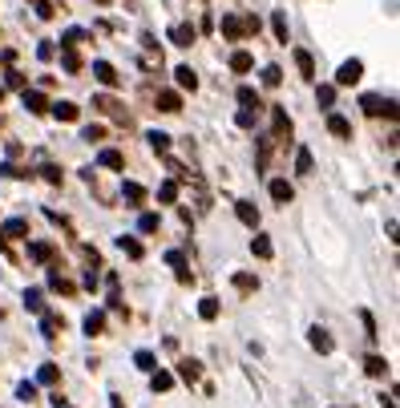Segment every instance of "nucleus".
I'll list each match as a JSON object with an SVG mask.
<instances>
[{
	"mask_svg": "<svg viewBox=\"0 0 400 408\" xmlns=\"http://www.w3.org/2000/svg\"><path fill=\"white\" fill-rule=\"evenodd\" d=\"M360 109L368 118H397V101L392 97H380V94H364L360 97Z\"/></svg>",
	"mask_w": 400,
	"mask_h": 408,
	"instance_id": "obj_1",
	"label": "nucleus"
},
{
	"mask_svg": "<svg viewBox=\"0 0 400 408\" xmlns=\"http://www.w3.org/2000/svg\"><path fill=\"white\" fill-rule=\"evenodd\" d=\"M223 37H231V41H238L243 33H259V21L255 17H223Z\"/></svg>",
	"mask_w": 400,
	"mask_h": 408,
	"instance_id": "obj_2",
	"label": "nucleus"
},
{
	"mask_svg": "<svg viewBox=\"0 0 400 408\" xmlns=\"http://www.w3.org/2000/svg\"><path fill=\"white\" fill-rule=\"evenodd\" d=\"M360 77H364V61H344V65H340V73H336V85H356V81H360Z\"/></svg>",
	"mask_w": 400,
	"mask_h": 408,
	"instance_id": "obj_3",
	"label": "nucleus"
},
{
	"mask_svg": "<svg viewBox=\"0 0 400 408\" xmlns=\"http://www.w3.org/2000/svg\"><path fill=\"white\" fill-rule=\"evenodd\" d=\"M307 344H311V348H315L320 356H328L331 348H336V344H331V336H328V328H320V323H315V328L307 332Z\"/></svg>",
	"mask_w": 400,
	"mask_h": 408,
	"instance_id": "obj_4",
	"label": "nucleus"
},
{
	"mask_svg": "<svg viewBox=\"0 0 400 408\" xmlns=\"http://www.w3.org/2000/svg\"><path fill=\"white\" fill-rule=\"evenodd\" d=\"M194 37H198V33H194V24H174V28H170V41H174L178 48H190V45H194Z\"/></svg>",
	"mask_w": 400,
	"mask_h": 408,
	"instance_id": "obj_5",
	"label": "nucleus"
},
{
	"mask_svg": "<svg viewBox=\"0 0 400 408\" xmlns=\"http://www.w3.org/2000/svg\"><path fill=\"white\" fill-rule=\"evenodd\" d=\"M158 109H162V114H182V94L162 89V94H158Z\"/></svg>",
	"mask_w": 400,
	"mask_h": 408,
	"instance_id": "obj_6",
	"label": "nucleus"
},
{
	"mask_svg": "<svg viewBox=\"0 0 400 408\" xmlns=\"http://www.w3.org/2000/svg\"><path fill=\"white\" fill-rule=\"evenodd\" d=\"M94 77L101 81V85H110V89H114V85L121 81V77H118V69H114L110 61H97V65H94Z\"/></svg>",
	"mask_w": 400,
	"mask_h": 408,
	"instance_id": "obj_7",
	"label": "nucleus"
},
{
	"mask_svg": "<svg viewBox=\"0 0 400 408\" xmlns=\"http://www.w3.org/2000/svg\"><path fill=\"white\" fill-rule=\"evenodd\" d=\"M174 81H178V89H190V94L198 89V73L190 69V65H178V69H174Z\"/></svg>",
	"mask_w": 400,
	"mask_h": 408,
	"instance_id": "obj_8",
	"label": "nucleus"
},
{
	"mask_svg": "<svg viewBox=\"0 0 400 408\" xmlns=\"http://www.w3.org/2000/svg\"><path fill=\"white\" fill-rule=\"evenodd\" d=\"M28 235V222L24 218H8L4 227H0V239H24Z\"/></svg>",
	"mask_w": 400,
	"mask_h": 408,
	"instance_id": "obj_9",
	"label": "nucleus"
},
{
	"mask_svg": "<svg viewBox=\"0 0 400 408\" xmlns=\"http://www.w3.org/2000/svg\"><path fill=\"white\" fill-rule=\"evenodd\" d=\"M235 215L243 227H259V211H255V202H235Z\"/></svg>",
	"mask_w": 400,
	"mask_h": 408,
	"instance_id": "obj_10",
	"label": "nucleus"
},
{
	"mask_svg": "<svg viewBox=\"0 0 400 408\" xmlns=\"http://www.w3.org/2000/svg\"><path fill=\"white\" fill-rule=\"evenodd\" d=\"M166 263L178 271V283H190V267H186V259H182V251H166Z\"/></svg>",
	"mask_w": 400,
	"mask_h": 408,
	"instance_id": "obj_11",
	"label": "nucleus"
},
{
	"mask_svg": "<svg viewBox=\"0 0 400 408\" xmlns=\"http://www.w3.org/2000/svg\"><path fill=\"white\" fill-rule=\"evenodd\" d=\"M328 130L336 134V138H352V121L344 118V114H331V118H328Z\"/></svg>",
	"mask_w": 400,
	"mask_h": 408,
	"instance_id": "obj_12",
	"label": "nucleus"
},
{
	"mask_svg": "<svg viewBox=\"0 0 400 408\" xmlns=\"http://www.w3.org/2000/svg\"><path fill=\"white\" fill-rule=\"evenodd\" d=\"M24 109H28V114H45V109H49V97L37 94V89H33V94L24 89Z\"/></svg>",
	"mask_w": 400,
	"mask_h": 408,
	"instance_id": "obj_13",
	"label": "nucleus"
},
{
	"mask_svg": "<svg viewBox=\"0 0 400 408\" xmlns=\"http://www.w3.org/2000/svg\"><path fill=\"white\" fill-rule=\"evenodd\" d=\"M121 198H125L130 206H141V202H146V186H138V182H125V186H121Z\"/></svg>",
	"mask_w": 400,
	"mask_h": 408,
	"instance_id": "obj_14",
	"label": "nucleus"
},
{
	"mask_svg": "<svg viewBox=\"0 0 400 408\" xmlns=\"http://www.w3.org/2000/svg\"><path fill=\"white\" fill-rule=\"evenodd\" d=\"M251 255H255V259H271V255H275L271 239H267V235H255V239H251Z\"/></svg>",
	"mask_w": 400,
	"mask_h": 408,
	"instance_id": "obj_15",
	"label": "nucleus"
},
{
	"mask_svg": "<svg viewBox=\"0 0 400 408\" xmlns=\"http://www.w3.org/2000/svg\"><path fill=\"white\" fill-rule=\"evenodd\" d=\"M97 162H101L105 170H125V158H121L118 150H101V154H97Z\"/></svg>",
	"mask_w": 400,
	"mask_h": 408,
	"instance_id": "obj_16",
	"label": "nucleus"
},
{
	"mask_svg": "<svg viewBox=\"0 0 400 408\" xmlns=\"http://www.w3.org/2000/svg\"><path fill=\"white\" fill-rule=\"evenodd\" d=\"M178 376H182L186 384H194V380L202 376V364H198V360H182V364H178Z\"/></svg>",
	"mask_w": 400,
	"mask_h": 408,
	"instance_id": "obj_17",
	"label": "nucleus"
},
{
	"mask_svg": "<svg viewBox=\"0 0 400 408\" xmlns=\"http://www.w3.org/2000/svg\"><path fill=\"white\" fill-rule=\"evenodd\" d=\"M295 65H299V73H304L307 81L315 77V61H311V53H307V48H295Z\"/></svg>",
	"mask_w": 400,
	"mask_h": 408,
	"instance_id": "obj_18",
	"label": "nucleus"
},
{
	"mask_svg": "<svg viewBox=\"0 0 400 408\" xmlns=\"http://www.w3.org/2000/svg\"><path fill=\"white\" fill-rule=\"evenodd\" d=\"M271 198H275V202H291V198H295V190H291V182H283V178H275V182H271Z\"/></svg>",
	"mask_w": 400,
	"mask_h": 408,
	"instance_id": "obj_19",
	"label": "nucleus"
},
{
	"mask_svg": "<svg viewBox=\"0 0 400 408\" xmlns=\"http://www.w3.org/2000/svg\"><path fill=\"white\" fill-rule=\"evenodd\" d=\"M364 372H368V376H388V360H384V356H368V360H364Z\"/></svg>",
	"mask_w": 400,
	"mask_h": 408,
	"instance_id": "obj_20",
	"label": "nucleus"
},
{
	"mask_svg": "<svg viewBox=\"0 0 400 408\" xmlns=\"http://www.w3.org/2000/svg\"><path fill=\"white\" fill-rule=\"evenodd\" d=\"M198 315L211 323V319H218V299L214 295H207V299H198Z\"/></svg>",
	"mask_w": 400,
	"mask_h": 408,
	"instance_id": "obj_21",
	"label": "nucleus"
},
{
	"mask_svg": "<svg viewBox=\"0 0 400 408\" xmlns=\"http://www.w3.org/2000/svg\"><path fill=\"white\" fill-rule=\"evenodd\" d=\"M150 388H154V392H170V388H174V376H170V372H150Z\"/></svg>",
	"mask_w": 400,
	"mask_h": 408,
	"instance_id": "obj_22",
	"label": "nucleus"
},
{
	"mask_svg": "<svg viewBox=\"0 0 400 408\" xmlns=\"http://www.w3.org/2000/svg\"><path fill=\"white\" fill-rule=\"evenodd\" d=\"M28 259L49 263V259H53V247H49V242H28Z\"/></svg>",
	"mask_w": 400,
	"mask_h": 408,
	"instance_id": "obj_23",
	"label": "nucleus"
},
{
	"mask_svg": "<svg viewBox=\"0 0 400 408\" xmlns=\"http://www.w3.org/2000/svg\"><path fill=\"white\" fill-rule=\"evenodd\" d=\"M271 121H275V138H283V134H291V118H287V114H283L279 105H275V109H271Z\"/></svg>",
	"mask_w": 400,
	"mask_h": 408,
	"instance_id": "obj_24",
	"label": "nucleus"
},
{
	"mask_svg": "<svg viewBox=\"0 0 400 408\" xmlns=\"http://www.w3.org/2000/svg\"><path fill=\"white\" fill-rule=\"evenodd\" d=\"M295 174H311V150H307V145H299V150H295Z\"/></svg>",
	"mask_w": 400,
	"mask_h": 408,
	"instance_id": "obj_25",
	"label": "nucleus"
},
{
	"mask_svg": "<svg viewBox=\"0 0 400 408\" xmlns=\"http://www.w3.org/2000/svg\"><path fill=\"white\" fill-rule=\"evenodd\" d=\"M238 101H243L247 109H263V101H259V89H251V85H243V89H238Z\"/></svg>",
	"mask_w": 400,
	"mask_h": 408,
	"instance_id": "obj_26",
	"label": "nucleus"
},
{
	"mask_svg": "<svg viewBox=\"0 0 400 408\" xmlns=\"http://www.w3.org/2000/svg\"><path fill=\"white\" fill-rule=\"evenodd\" d=\"M251 65H255V61H251V53H247V48H238L235 57H231V69H235V73H251Z\"/></svg>",
	"mask_w": 400,
	"mask_h": 408,
	"instance_id": "obj_27",
	"label": "nucleus"
},
{
	"mask_svg": "<svg viewBox=\"0 0 400 408\" xmlns=\"http://www.w3.org/2000/svg\"><path fill=\"white\" fill-rule=\"evenodd\" d=\"M49 109L61 121H77V105H73V101H57V105H49Z\"/></svg>",
	"mask_w": 400,
	"mask_h": 408,
	"instance_id": "obj_28",
	"label": "nucleus"
},
{
	"mask_svg": "<svg viewBox=\"0 0 400 408\" xmlns=\"http://www.w3.org/2000/svg\"><path fill=\"white\" fill-rule=\"evenodd\" d=\"M146 142L154 145L158 154H166V150H170V134H162V130H150V134H146Z\"/></svg>",
	"mask_w": 400,
	"mask_h": 408,
	"instance_id": "obj_29",
	"label": "nucleus"
},
{
	"mask_svg": "<svg viewBox=\"0 0 400 408\" xmlns=\"http://www.w3.org/2000/svg\"><path fill=\"white\" fill-rule=\"evenodd\" d=\"M105 328V312H89L85 315V336H97Z\"/></svg>",
	"mask_w": 400,
	"mask_h": 408,
	"instance_id": "obj_30",
	"label": "nucleus"
},
{
	"mask_svg": "<svg viewBox=\"0 0 400 408\" xmlns=\"http://www.w3.org/2000/svg\"><path fill=\"white\" fill-rule=\"evenodd\" d=\"M24 308H28V312H45V295H41L37 287L24 291Z\"/></svg>",
	"mask_w": 400,
	"mask_h": 408,
	"instance_id": "obj_31",
	"label": "nucleus"
},
{
	"mask_svg": "<svg viewBox=\"0 0 400 408\" xmlns=\"http://www.w3.org/2000/svg\"><path fill=\"white\" fill-rule=\"evenodd\" d=\"M118 247L125 251V255H130V259H141V255H146V251H141V242H138V239H125V235L118 239Z\"/></svg>",
	"mask_w": 400,
	"mask_h": 408,
	"instance_id": "obj_32",
	"label": "nucleus"
},
{
	"mask_svg": "<svg viewBox=\"0 0 400 408\" xmlns=\"http://www.w3.org/2000/svg\"><path fill=\"white\" fill-rule=\"evenodd\" d=\"M37 380H41V384H57V380H61V372H57V364H41V372H37Z\"/></svg>",
	"mask_w": 400,
	"mask_h": 408,
	"instance_id": "obj_33",
	"label": "nucleus"
},
{
	"mask_svg": "<svg viewBox=\"0 0 400 408\" xmlns=\"http://www.w3.org/2000/svg\"><path fill=\"white\" fill-rule=\"evenodd\" d=\"M279 81H283V69H279V65H267V69H263V85H267V89H275Z\"/></svg>",
	"mask_w": 400,
	"mask_h": 408,
	"instance_id": "obj_34",
	"label": "nucleus"
},
{
	"mask_svg": "<svg viewBox=\"0 0 400 408\" xmlns=\"http://www.w3.org/2000/svg\"><path fill=\"white\" fill-rule=\"evenodd\" d=\"M134 364H138L141 372H158V360H154V352H138V356H134Z\"/></svg>",
	"mask_w": 400,
	"mask_h": 408,
	"instance_id": "obj_35",
	"label": "nucleus"
},
{
	"mask_svg": "<svg viewBox=\"0 0 400 408\" xmlns=\"http://www.w3.org/2000/svg\"><path fill=\"white\" fill-rule=\"evenodd\" d=\"M235 287L243 291V295H251V291L259 287V279H255V275H235Z\"/></svg>",
	"mask_w": 400,
	"mask_h": 408,
	"instance_id": "obj_36",
	"label": "nucleus"
},
{
	"mask_svg": "<svg viewBox=\"0 0 400 408\" xmlns=\"http://www.w3.org/2000/svg\"><path fill=\"white\" fill-rule=\"evenodd\" d=\"M158 198H162V202H178V182H162V186H158Z\"/></svg>",
	"mask_w": 400,
	"mask_h": 408,
	"instance_id": "obj_37",
	"label": "nucleus"
},
{
	"mask_svg": "<svg viewBox=\"0 0 400 408\" xmlns=\"http://www.w3.org/2000/svg\"><path fill=\"white\" fill-rule=\"evenodd\" d=\"M320 105H324V109H331V105H336V85H320Z\"/></svg>",
	"mask_w": 400,
	"mask_h": 408,
	"instance_id": "obj_38",
	"label": "nucleus"
},
{
	"mask_svg": "<svg viewBox=\"0 0 400 408\" xmlns=\"http://www.w3.org/2000/svg\"><path fill=\"white\" fill-rule=\"evenodd\" d=\"M97 109H101V114H118V118H125V114H121V105H118V101H110V97H97Z\"/></svg>",
	"mask_w": 400,
	"mask_h": 408,
	"instance_id": "obj_39",
	"label": "nucleus"
},
{
	"mask_svg": "<svg viewBox=\"0 0 400 408\" xmlns=\"http://www.w3.org/2000/svg\"><path fill=\"white\" fill-rule=\"evenodd\" d=\"M81 138H85V142H101V138H105V125H85Z\"/></svg>",
	"mask_w": 400,
	"mask_h": 408,
	"instance_id": "obj_40",
	"label": "nucleus"
},
{
	"mask_svg": "<svg viewBox=\"0 0 400 408\" xmlns=\"http://www.w3.org/2000/svg\"><path fill=\"white\" fill-rule=\"evenodd\" d=\"M271 24H275V37L287 45V17H283V12H275V17H271Z\"/></svg>",
	"mask_w": 400,
	"mask_h": 408,
	"instance_id": "obj_41",
	"label": "nucleus"
},
{
	"mask_svg": "<svg viewBox=\"0 0 400 408\" xmlns=\"http://www.w3.org/2000/svg\"><path fill=\"white\" fill-rule=\"evenodd\" d=\"M138 227H141V235H154V231H158V215H141Z\"/></svg>",
	"mask_w": 400,
	"mask_h": 408,
	"instance_id": "obj_42",
	"label": "nucleus"
},
{
	"mask_svg": "<svg viewBox=\"0 0 400 408\" xmlns=\"http://www.w3.org/2000/svg\"><path fill=\"white\" fill-rule=\"evenodd\" d=\"M77 41H85V28H69V33L61 37V45H65V48H73Z\"/></svg>",
	"mask_w": 400,
	"mask_h": 408,
	"instance_id": "obj_43",
	"label": "nucleus"
},
{
	"mask_svg": "<svg viewBox=\"0 0 400 408\" xmlns=\"http://www.w3.org/2000/svg\"><path fill=\"white\" fill-rule=\"evenodd\" d=\"M49 287H53V291H73V283L65 279V275H57V271H53V275H49Z\"/></svg>",
	"mask_w": 400,
	"mask_h": 408,
	"instance_id": "obj_44",
	"label": "nucleus"
},
{
	"mask_svg": "<svg viewBox=\"0 0 400 408\" xmlns=\"http://www.w3.org/2000/svg\"><path fill=\"white\" fill-rule=\"evenodd\" d=\"M17 396H21L24 405H28V400H37V384H33V380H24V384L17 388Z\"/></svg>",
	"mask_w": 400,
	"mask_h": 408,
	"instance_id": "obj_45",
	"label": "nucleus"
},
{
	"mask_svg": "<svg viewBox=\"0 0 400 408\" xmlns=\"http://www.w3.org/2000/svg\"><path fill=\"white\" fill-rule=\"evenodd\" d=\"M255 118H259V109H243V114H238V125H243V130H251V125H255Z\"/></svg>",
	"mask_w": 400,
	"mask_h": 408,
	"instance_id": "obj_46",
	"label": "nucleus"
},
{
	"mask_svg": "<svg viewBox=\"0 0 400 408\" xmlns=\"http://www.w3.org/2000/svg\"><path fill=\"white\" fill-rule=\"evenodd\" d=\"M61 65H65L69 73H77V69H81V61H77V53H73V48H65V57H61Z\"/></svg>",
	"mask_w": 400,
	"mask_h": 408,
	"instance_id": "obj_47",
	"label": "nucleus"
},
{
	"mask_svg": "<svg viewBox=\"0 0 400 408\" xmlns=\"http://www.w3.org/2000/svg\"><path fill=\"white\" fill-rule=\"evenodd\" d=\"M360 319H364V332H368V339H376V319H372V312H360Z\"/></svg>",
	"mask_w": 400,
	"mask_h": 408,
	"instance_id": "obj_48",
	"label": "nucleus"
},
{
	"mask_svg": "<svg viewBox=\"0 0 400 408\" xmlns=\"http://www.w3.org/2000/svg\"><path fill=\"white\" fill-rule=\"evenodd\" d=\"M37 17H41V21L53 17V4H49V0H37Z\"/></svg>",
	"mask_w": 400,
	"mask_h": 408,
	"instance_id": "obj_49",
	"label": "nucleus"
},
{
	"mask_svg": "<svg viewBox=\"0 0 400 408\" xmlns=\"http://www.w3.org/2000/svg\"><path fill=\"white\" fill-rule=\"evenodd\" d=\"M41 174H45V182H53V186L61 182V170H57V166H45V170H41Z\"/></svg>",
	"mask_w": 400,
	"mask_h": 408,
	"instance_id": "obj_50",
	"label": "nucleus"
},
{
	"mask_svg": "<svg viewBox=\"0 0 400 408\" xmlns=\"http://www.w3.org/2000/svg\"><path fill=\"white\" fill-rule=\"evenodd\" d=\"M4 81H8V85H12V89H24V73H8V77H4Z\"/></svg>",
	"mask_w": 400,
	"mask_h": 408,
	"instance_id": "obj_51",
	"label": "nucleus"
},
{
	"mask_svg": "<svg viewBox=\"0 0 400 408\" xmlns=\"http://www.w3.org/2000/svg\"><path fill=\"white\" fill-rule=\"evenodd\" d=\"M0 174H4V178H24L21 170L12 166V162H4V166H0Z\"/></svg>",
	"mask_w": 400,
	"mask_h": 408,
	"instance_id": "obj_52",
	"label": "nucleus"
},
{
	"mask_svg": "<svg viewBox=\"0 0 400 408\" xmlns=\"http://www.w3.org/2000/svg\"><path fill=\"white\" fill-rule=\"evenodd\" d=\"M380 408H397V396L388 392V396H380Z\"/></svg>",
	"mask_w": 400,
	"mask_h": 408,
	"instance_id": "obj_53",
	"label": "nucleus"
},
{
	"mask_svg": "<svg viewBox=\"0 0 400 408\" xmlns=\"http://www.w3.org/2000/svg\"><path fill=\"white\" fill-rule=\"evenodd\" d=\"M114 408H125V405H121V400H118V396H114Z\"/></svg>",
	"mask_w": 400,
	"mask_h": 408,
	"instance_id": "obj_54",
	"label": "nucleus"
},
{
	"mask_svg": "<svg viewBox=\"0 0 400 408\" xmlns=\"http://www.w3.org/2000/svg\"><path fill=\"white\" fill-rule=\"evenodd\" d=\"M0 101H4V89H0Z\"/></svg>",
	"mask_w": 400,
	"mask_h": 408,
	"instance_id": "obj_55",
	"label": "nucleus"
}]
</instances>
